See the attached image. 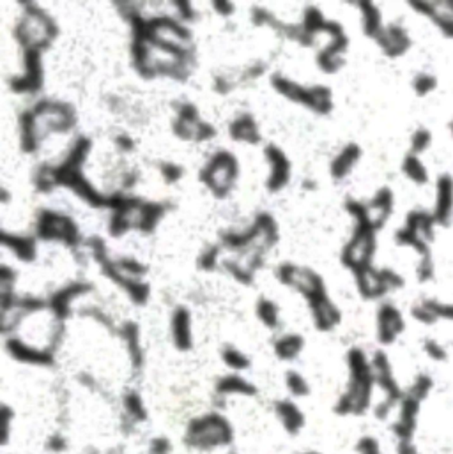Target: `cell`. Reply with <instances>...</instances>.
I'll return each mask as SVG.
<instances>
[{"label":"cell","instance_id":"obj_3","mask_svg":"<svg viewBox=\"0 0 453 454\" xmlns=\"http://www.w3.org/2000/svg\"><path fill=\"white\" fill-rule=\"evenodd\" d=\"M14 38L25 50L43 51L57 38V25L41 8L27 5L25 14L14 29Z\"/></svg>","mask_w":453,"mask_h":454},{"label":"cell","instance_id":"obj_35","mask_svg":"<svg viewBox=\"0 0 453 454\" xmlns=\"http://www.w3.org/2000/svg\"><path fill=\"white\" fill-rule=\"evenodd\" d=\"M172 451H174L172 442L163 435L151 438L149 446H147V454H172Z\"/></svg>","mask_w":453,"mask_h":454},{"label":"cell","instance_id":"obj_1","mask_svg":"<svg viewBox=\"0 0 453 454\" xmlns=\"http://www.w3.org/2000/svg\"><path fill=\"white\" fill-rule=\"evenodd\" d=\"M347 369H349V382L346 390L335 401L333 412L340 417H359L367 414L372 405L374 387H376L372 362H368L359 348H352L347 353Z\"/></svg>","mask_w":453,"mask_h":454},{"label":"cell","instance_id":"obj_11","mask_svg":"<svg viewBox=\"0 0 453 454\" xmlns=\"http://www.w3.org/2000/svg\"><path fill=\"white\" fill-rule=\"evenodd\" d=\"M149 410L140 392L135 389H128L120 398V426L125 433H133L140 425L147 423Z\"/></svg>","mask_w":453,"mask_h":454},{"label":"cell","instance_id":"obj_25","mask_svg":"<svg viewBox=\"0 0 453 454\" xmlns=\"http://www.w3.org/2000/svg\"><path fill=\"white\" fill-rule=\"evenodd\" d=\"M220 357H222L223 364L231 369V373H243L252 368V359L248 353L243 352L235 345H225L220 350Z\"/></svg>","mask_w":453,"mask_h":454},{"label":"cell","instance_id":"obj_37","mask_svg":"<svg viewBox=\"0 0 453 454\" xmlns=\"http://www.w3.org/2000/svg\"><path fill=\"white\" fill-rule=\"evenodd\" d=\"M213 8H214V11L220 14V16H231V14L235 11V8L232 2H214Z\"/></svg>","mask_w":453,"mask_h":454},{"label":"cell","instance_id":"obj_20","mask_svg":"<svg viewBox=\"0 0 453 454\" xmlns=\"http://www.w3.org/2000/svg\"><path fill=\"white\" fill-rule=\"evenodd\" d=\"M370 253V235L367 232H358L349 244H347L346 251H344V263L347 267H352L356 271L365 265V260L368 258Z\"/></svg>","mask_w":453,"mask_h":454},{"label":"cell","instance_id":"obj_15","mask_svg":"<svg viewBox=\"0 0 453 454\" xmlns=\"http://www.w3.org/2000/svg\"><path fill=\"white\" fill-rule=\"evenodd\" d=\"M48 136L47 129L43 128V124L39 120L38 115L34 110L30 108L20 119V142H22V149L29 154H34L41 149V144Z\"/></svg>","mask_w":453,"mask_h":454},{"label":"cell","instance_id":"obj_12","mask_svg":"<svg viewBox=\"0 0 453 454\" xmlns=\"http://www.w3.org/2000/svg\"><path fill=\"white\" fill-rule=\"evenodd\" d=\"M259 395V389L248 378H244L241 373H226L220 377L214 384V396L222 401L232 398V396H241V398H255Z\"/></svg>","mask_w":453,"mask_h":454},{"label":"cell","instance_id":"obj_40","mask_svg":"<svg viewBox=\"0 0 453 454\" xmlns=\"http://www.w3.org/2000/svg\"><path fill=\"white\" fill-rule=\"evenodd\" d=\"M89 454H101V453H99L98 449H92V451H89Z\"/></svg>","mask_w":453,"mask_h":454},{"label":"cell","instance_id":"obj_16","mask_svg":"<svg viewBox=\"0 0 453 454\" xmlns=\"http://www.w3.org/2000/svg\"><path fill=\"white\" fill-rule=\"evenodd\" d=\"M170 338L179 352H190L193 348V323L188 308H177L170 319Z\"/></svg>","mask_w":453,"mask_h":454},{"label":"cell","instance_id":"obj_4","mask_svg":"<svg viewBox=\"0 0 453 454\" xmlns=\"http://www.w3.org/2000/svg\"><path fill=\"white\" fill-rule=\"evenodd\" d=\"M237 177H240V163L235 156L226 150L214 154L200 172V181L218 198H223L231 193Z\"/></svg>","mask_w":453,"mask_h":454},{"label":"cell","instance_id":"obj_13","mask_svg":"<svg viewBox=\"0 0 453 454\" xmlns=\"http://www.w3.org/2000/svg\"><path fill=\"white\" fill-rule=\"evenodd\" d=\"M270 165V177H268V187L271 191H280L291 181V163L287 159L285 152L274 145H268L264 150Z\"/></svg>","mask_w":453,"mask_h":454},{"label":"cell","instance_id":"obj_26","mask_svg":"<svg viewBox=\"0 0 453 454\" xmlns=\"http://www.w3.org/2000/svg\"><path fill=\"white\" fill-rule=\"evenodd\" d=\"M257 319L261 320V323L271 331H276L282 325V315H280V306L271 299H259L255 306Z\"/></svg>","mask_w":453,"mask_h":454},{"label":"cell","instance_id":"obj_21","mask_svg":"<svg viewBox=\"0 0 453 454\" xmlns=\"http://www.w3.org/2000/svg\"><path fill=\"white\" fill-rule=\"evenodd\" d=\"M305 348V338L298 332H285L278 336L273 343L274 356L283 362H292L301 356Z\"/></svg>","mask_w":453,"mask_h":454},{"label":"cell","instance_id":"obj_17","mask_svg":"<svg viewBox=\"0 0 453 454\" xmlns=\"http://www.w3.org/2000/svg\"><path fill=\"white\" fill-rule=\"evenodd\" d=\"M117 336L122 341L131 369L138 373L144 368V347H142L140 329L135 322H125L117 329Z\"/></svg>","mask_w":453,"mask_h":454},{"label":"cell","instance_id":"obj_32","mask_svg":"<svg viewBox=\"0 0 453 454\" xmlns=\"http://www.w3.org/2000/svg\"><path fill=\"white\" fill-rule=\"evenodd\" d=\"M159 175L167 184H177L184 177V168L179 163L163 161L159 163Z\"/></svg>","mask_w":453,"mask_h":454},{"label":"cell","instance_id":"obj_9","mask_svg":"<svg viewBox=\"0 0 453 454\" xmlns=\"http://www.w3.org/2000/svg\"><path fill=\"white\" fill-rule=\"evenodd\" d=\"M41 50H25L23 55V72H20L13 81L14 92L34 94L43 85V62H41Z\"/></svg>","mask_w":453,"mask_h":454},{"label":"cell","instance_id":"obj_36","mask_svg":"<svg viewBox=\"0 0 453 454\" xmlns=\"http://www.w3.org/2000/svg\"><path fill=\"white\" fill-rule=\"evenodd\" d=\"M214 136H216L214 126H211V124L205 122V120H200L197 128V135H195V142H197V144H204V142H209Z\"/></svg>","mask_w":453,"mask_h":454},{"label":"cell","instance_id":"obj_22","mask_svg":"<svg viewBox=\"0 0 453 454\" xmlns=\"http://www.w3.org/2000/svg\"><path fill=\"white\" fill-rule=\"evenodd\" d=\"M232 140L241 142V144H248V145H257L261 142V131H259V126H257L255 119L252 115H240L235 117L231 122V128H229Z\"/></svg>","mask_w":453,"mask_h":454},{"label":"cell","instance_id":"obj_34","mask_svg":"<svg viewBox=\"0 0 453 454\" xmlns=\"http://www.w3.org/2000/svg\"><path fill=\"white\" fill-rule=\"evenodd\" d=\"M356 453L358 454H383L380 444L372 435H363L356 442Z\"/></svg>","mask_w":453,"mask_h":454},{"label":"cell","instance_id":"obj_31","mask_svg":"<svg viewBox=\"0 0 453 454\" xmlns=\"http://www.w3.org/2000/svg\"><path fill=\"white\" fill-rule=\"evenodd\" d=\"M69 446H71V444H69V438L66 437L64 433H60V431L50 433L47 438V442H44V449H47L50 454L68 453Z\"/></svg>","mask_w":453,"mask_h":454},{"label":"cell","instance_id":"obj_41","mask_svg":"<svg viewBox=\"0 0 453 454\" xmlns=\"http://www.w3.org/2000/svg\"><path fill=\"white\" fill-rule=\"evenodd\" d=\"M226 454H237V453H226Z\"/></svg>","mask_w":453,"mask_h":454},{"label":"cell","instance_id":"obj_5","mask_svg":"<svg viewBox=\"0 0 453 454\" xmlns=\"http://www.w3.org/2000/svg\"><path fill=\"white\" fill-rule=\"evenodd\" d=\"M36 235L41 241L62 242L66 246H81L83 242L77 223L55 211H41L36 223Z\"/></svg>","mask_w":453,"mask_h":454},{"label":"cell","instance_id":"obj_2","mask_svg":"<svg viewBox=\"0 0 453 454\" xmlns=\"http://www.w3.org/2000/svg\"><path fill=\"white\" fill-rule=\"evenodd\" d=\"M234 426L231 419L222 412H207L188 420L184 428L183 444L192 451L211 453L216 449H226L234 444Z\"/></svg>","mask_w":453,"mask_h":454},{"label":"cell","instance_id":"obj_8","mask_svg":"<svg viewBox=\"0 0 453 454\" xmlns=\"http://www.w3.org/2000/svg\"><path fill=\"white\" fill-rule=\"evenodd\" d=\"M34 113L38 115L43 128L47 133H66L73 129L77 122V113L75 108L68 103L62 101H39L34 108Z\"/></svg>","mask_w":453,"mask_h":454},{"label":"cell","instance_id":"obj_18","mask_svg":"<svg viewBox=\"0 0 453 454\" xmlns=\"http://www.w3.org/2000/svg\"><path fill=\"white\" fill-rule=\"evenodd\" d=\"M310 313H312V320L315 329L322 332L333 331L335 327L340 323V320H342L340 310H338L337 306H335V302L331 301L328 295L310 302Z\"/></svg>","mask_w":453,"mask_h":454},{"label":"cell","instance_id":"obj_23","mask_svg":"<svg viewBox=\"0 0 453 454\" xmlns=\"http://www.w3.org/2000/svg\"><path fill=\"white\" fill-rule=\"evenodd\" d=\"M347 39L342 38L335 41L333 44L322 48L319 57H317V66L322 72H328V75H333L338 69L342 68L344 64V51H346Z\"/></svg>","mask_w":453,"mask_h":454},{"label":"cell","instance_id":"obj_7","mask_svg":"<svg viewBox=\"0 0 453 454\" xmlns=\"http://www.w3.org/2000/svg\"><path fill=\"white\" fill-rule=\"evenodd\" d=\"M4 347L8 356L13 361L20 362V364L36 366V368H51L57 361L55 350L30 343V341L23 340L22 336L18 334L8 336Z\"/></svg>","mask_w":453,"mask_h":454},{"label":"cell","instance_id":"obj_10","mask_svg":"<svg viewBox=\"0 0 453 454\" xmlns=\"http://www.w3.org/2000/svg\"><path fill=\"white\" fill-rule=\"evenodd\" d=\"M90 292V286L87 283H69L66 284L64 289L57 290L50 299H48V308H50L51 315L59 319L60 322H64L73 315V306L78 299Z\"/></svg>","mask_w":453,"mask_h":454},{"label":"cell","instance_id":"obj_14","mask_svg":"<svg viewBox=\"0 0 453 454\" xmlns=\"http://www.w3.org/2000/svg\"><path fill=\"white\" fill-rule=\"evenodd\" d=\"M274 416L283 428V431L291 437H298L307 426V416L301 407L292 399H278L274 401Z\"/></svg>","mask_w":453,"mask_h":454},{"label":"cell","instance_id":"obj_28","mask_svg":"<svg viewBox=\"0 0 453 454\" xmlns=\"http://www.w3.org/2000/svg\"><path fill=\"white\" fill-rule=\"evenodd\" d=\"M285 387L289 390V395L292 398H308L312 392V386L307 380L303 373H300L298 369H289L285 373Z\"/></svg>","mask_w":453,"mask_h":454},{"label":"cell","instance_id":"obj_19","mask_svg":"<svg viewBox=\"0 0 453 454\" xmlns=\"http://www.w3.org/2000/svg\"><path fill=\"white\" fill-rule=\"evenodd\" d=\"M2 244L4 248H8L18 260H22V262H32L38 256V239L34 235L29 234H16V232H8L4 230L2 235Z\"/></svg>","mask_w":453,"mask_h":454},{"label":"cell","instance_id":"obj_39","mask_svg":"<svg viewBox=\"0 0 453 454\" xmlns=\"http://www.w3.org/2000/svg\"><path fill=\"white\" fill-rule=\"evenodd\" d=\"M303 454H322V453H319V451H308V453H303Z\"/></svg>","mask_w":453,"mask_h":454},{"label":"cell","instance_id":"obj_6","mask_svg":"<svg viewBox=\"0 0 453 454\" xmlns=\"http://www.w3.org/2000/svg\"><path fill=\"white\" fill-rule=\"evenodd\" d=\"M276 274L278 280L282 281L283 284L298 290L307 299L308 304L328 295L324 280L310 269H303L300 265H294V263H283V265H280Z\"/></svg>","mask_w":453,"mask_h":454},{"label":"cell","instance_id":"obj_24","mask_svg":"<svg viewBox=\"0 0 453 454\" xmlns=\"http://www.w3.org/2000/svg\"><path fill=\"white\" fill-rule=\"evenodd\" d=\"M168 211L167 204H159V202H142L140 217H138V228L140 232H153L156 228L161 217Z\"/></svg>","mask_w":453,"mask_h":454},{"label":"cell","instance_id":"obj_29","mask_svg":"<svg viewBox=\"0 0 453 454\" xmlns=\"http://www.w3.org/2000/svg\"><path fill=\"white\" fill-rule=\"evenodd\" d=\"M310 110L315 113L324 115L331 111L333 108V99L328 87H312V99H310Z\"/></svg>","mask_w":453,"mask_h":454},{"label":"cell","instance_id":"obj_38","mask_svg":"<svg viewBox=\"0 0 453 454\" xmlns=\"http://www.w3.org/2000/svg\"><path fill=\"white\" fill-rule=\"evenodd\" d=\"M116 144H117V149L122 150V152H129V150H133V140L129 138L128 135L117 136Z\"/></svg>","mask_w":453,"mask_h":454},{"label":"cell","instance_id":"obj_27","mask_svg":"<svg viewBox=\"0 0 453 454\" xmlns=\"http://www.w3.org/2000/svg\"><path fill=\"white\" fill-rule=\"evenodd\" d=\"M358 156H359L358 147H354V145L346 147V149L338 154L333 161H331V166H329L331 175H333L335 178L346 177V175L352 170V166L356 165V161H358Z\"/></svg>","mask_w":453,"mask_h":454},{"label":"cell","instance_id":"obj_30","mask_svg":"<svg viewBox=\"0 0 453 454\" xmlns=\"http://www.w3.org/2000/svg\"><path fill=\"white\" fill-rule=\"evenodd\" d=\"M220 251H222V248L220 246L205 248L197 260L198 267H200L202 271H214V269H218L220 262H222V255H220Z\"/></svg>","mask_w":453,"mask_h":454},{"label":"cell","instance_id":"obj_33","mask_svg":"<svg viewBox=\"0 0 453 454\" xmlns=\"http://www.w3.org/2000/svg\"><path fill=\"white\" fill-rule=\"evenodd\" d=\"M16 419V414L9 405H2V447H5L13 435V423Z\"/></svg>","mask_w":453,"mask_h":454}]
</instances>
